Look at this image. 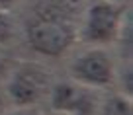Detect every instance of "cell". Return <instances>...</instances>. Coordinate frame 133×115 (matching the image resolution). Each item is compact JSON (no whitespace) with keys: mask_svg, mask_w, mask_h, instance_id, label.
<instances>
[{"mask_svg":"<svg viewBox=\"0 0 133 115\" xmlns=\"http://www.w3.org/2000/svg\"><path fill=\"white\" fill-rule=\"evenodd\" d=\"M18 0H0V8H4V6H10V4H16Z\"/></svg>","mask_w":133,"mask_h":115,"instance_id":"8fae6325","label":"cell"},{"mask_svg":"<svg viewBox=\"0 0 133 115\" xmlns=\"http://www.w3.org/2000/svg\"><path fill=\"white\" fill-rule=\"evenodd\" d=\"M12 70L14 68H12V64H10V61L0 55V82H6L8 76L12 74Z\"/></svg>","mask_w":133,"mask_h":115,"instance_id":"ba28073f","label":"cell"},{"mask_svg":"<svg viewBox=\"0 0 133 115\" xmlns=\"http://www.w3.org/2000/svg\"><path fill=\"white\" fill-rule=\"evenodd\" d=\"M6 113V99H4V94L0 92V115Z\"/></svg>","mask_w":133,"mask_h":115,"instance_id":"30bf717a","label":"cell"},{"mask_svg":"<svg viewBox=\"0 0 133 115\" xmlns=\"http://www.w3.org/2000/svg\"><path fill=\"white\" fill-rule=\"evenodd\" d=\"M25 39L43 57H61L76 39V25L57 6H43L33 14L25 29Z\"/></svg>","mask_w":133,"mask_h":115,"instance_id":"6da1fadb","label":"cell"},{"mask_svg":"<svg viewBox=\"0 0 133 115\" xmlns=\"http://www.w3.org/2000/svg\"><path fill=\"white\" fill-rule=\"evenodd\" d=\"M51 107L65 115H98L100 99L94 88L82 86L75 80H63L49 90Z\"/></svg>","mask_w":133,"mask_h":115,"instance_id":"5b68a950","label":"cell"},{"mask_svg":"<svg viewBox=\"0 0 133 115\" xmlns=\"http://www.w3.org/2000/svg\"><path fill=\"white\" fill-rule=\"evenodd\" d=\"M123 6L114 0H98L84 12L80 37L90 45H110L123 27Z\"/></svg>","mask_w":133,"mask_h":115,"instance_id":"7a4b0ae2","label":"cell"},{"mask_svg":"<svg viewBox=\"0 0 133 115\" xmlns=\"http://www.w3.org/2000/svg\"><path fill=\"white\" fill-rule=\"evenodd\" d=\"M51 90V76L37 64H22L8 76L6 92L16 107H28L41 102Z\"/></svg>","mask_w":133,"mask_h":115,"instance_id":"3957f363","label":"cell"},{"mask_svg":"<svg viewBox=\"0 0 133 115\" xmlns=\"http://www.w3.org/2000/svg\"><path fill=\"white\" fill-rule=\"evenodd\" d=\"M71 78L88 88H108L116 78V62L106 49H88L71 62Z\"/></svg>","mask_w":133,"mask_h":115,"instance_id":"277c9868","label":"cell"},{"mask_svg":"<svg viewBox=\"0 0 133 115\" xmlns=\"http://www.w3.org/2000/svg\"><path fill=\"white\" fill-rule=\"evenodd\" d=\"M98 115H133L131 102L123 96H112L104 105H100Z\"/></svg>","mask_w":133,"mask_h":115,"instance_id":"8992f818","label":"cell"},{"mask_svg":"<svg viewBox=\"0 0 133 115\" xmlns=\"http://www.w3.org/2000/svg\"><path fill=\"white\" fill-rule=\"evenodd\" d=\"M18 37V24L10 12L0 8V45H8Z\"/></svg>","mask_w":133,"mask_h":115,"instance_id":"52a82bcc","label":"cell"},{"mask_svg":"<svg viewBox=\"0 0 133 115\" xmlns=\"http://www.w3.org/2000/svg\"><path fill=\"white\" fill-rule=\"evenodd\" d=\"M4 115H43L39 109H35V105H28V107H18L12 113H4Z\"/></svg>","mask_w":133,"mask_h":115,"instance_id":"9c48e42d","label":"cell"}]
</instances>
